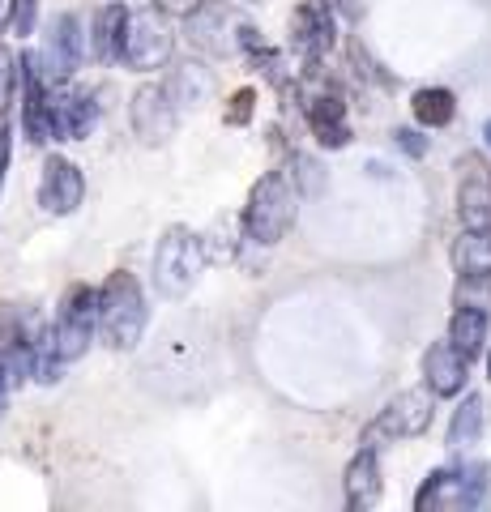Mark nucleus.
<instances>
[{
	"label": "nucleus",
	"instance_id": "nucleus-28",
	"mask_svg": "<svg viewBox=\"0 0 491 512\" xmlns=\"http://www.w3.org/2000/svg\"><path fill=\"white\" fill-rule=\"evenodd\" d=\"M154 5L163 13H171V18H188V13H197L205 0H154Z\"/></svg>",
	"mask_w": 491,
	"mask_h": 512
},
{
	"label": "nucleus",
	"instance_id": "nucleus-14",
	"mask_svg": "<svg viewBox=\"0 0 491 512\" xmlns=\"http://www.w3.org/2000/svg\"><path fill=\"white\" fill-rule=\"evenodd\" d=\"M22 77H26V133L30 141H52V124H47V86H43V60L39 52L22 56Z\"/></svg>",
	"mask_w": 491,
	"mask_h": 512
},
{
	"label": "nucleus",
	"instance_id": "nucleus-22",
	"mask_svg": "<svg viewBox=\"0 0 491 512\" xmlns=\"http://www.w3.org/2000/svg\"><path fill=\"white\" fill-rule=\"evenodd\" d=\"M120 43H124V9L107 5V9L94 13V56H99V60H116Z\"/></svg>",
	"mask_w": 491,
	"mask_h": 512
},
{
	"label": "nucleus",
	"instance_id": "nucleus-27",
	"mask_svg": "<svg viewBox=\"0 0 491 512\" xmlns=\"http://www.w3.org/2000/svg\"><path fill=\"white\" fill-rule=\"evenodd\" d=\"M13 64H18V60H13L5 47H0V111H5L9 99H13V77H18V69H13Z\"/></svg>",
	"mask_w": 491,
	"mask_h": 512
},
{
	"label": "nucleus",
	"instance_id": "nucleus-30",
	"mask_svg": "<svg viewBox=\"0 0 491 512\" xmlns=\"http://www.w3.org/2000/svg\"><path fill=\"white\" fill-rule=\"evenodd\" d=\"M295 167H299V180H304V188H316V184H321V175H316L321 167H316L312 158H304V154H299V158H295Z\"/></svg>",
	"mask_w": 491,
	"mask_h": 512
},
{
	"label": "nucleus",
	"instance_id": "nucleus-31",
	"mask_svg": "<svg viewBox=\"0 0 491 512\" xmlns=\"http://www.w3.org/2000/svg\"><path fill=\"white\" fill-rule=\"evenodd\" d=\"M9 13H13V0H0V35H5V26H9Z\"/></svg>",
	"mask_w": 491,
	"mask_h": 512
},
{
	"label": "nucleus",
	"instance_id": "nucleus-18",
	"mask_svg": "<svg viewBox=\"0 0 491 512\" xmlns=\"http://www.w3.org/2000/svg\"><path fill=\"white\" fill-rule=\"evenodd\" d=\"M449 342H453V350H457V355H462L466 363L479 359V355H483V342H487V312L462 308V303H457V312H453V320H449Z\"/></svg>",
	"mask_w": 491,
	"mask_h": 512
},
{
	"label": "nucleus",
	"instance_id": "nucleus-19",
	"mask_svg": "<svg viewBox=\"0 0 491 512\" xmlns=\"http://www.w3.org/2000/svg\"><path fill=\"white\" fill-rule=\"evenodd\" d=\"M167 69H171V82L163 90L171 94V103L176 107H201L205 99H210L214 82H210V73H205L201 64L188 60V64H167Z\"/></svg>",
	"mask_w": 491,
	"mask_h": 512
},
{
	"label": "nucleus",
	"instance_id": "nucleus-13",
	"mask_svg": "<svg viewBox=\"0 0 491 512\" xmlns=\"http://www.w3.org/2000/svg\"><path fill=\"white\" fill-rule=\"evenodd\" d=\"M466 359L453 350V342H436L432 350L423 355V376H427V389L436 397H453L466 389Z\"/></svg>",
	"mask_w": 491,
	"mask_h": 512
},
{
	"label": "nucleus",
	"instance_id": "nucleus-8",
	"mask_svg": "<svg viewBox=\"0 0 491 512\" xmlns=\"http://www.w3.org/2000/svg\"><path fill=\"white\" fill-rule=\"evenodd\" d=\"M94 120H99V103H94L90 90L73 86V90L47 94V124H52V137L82 141V137H90Z\"/></svg>",
	"mask_w": 491,
	"mask_h": 512
},
{
	"label": "nucleus",
	"instance_id": "nucleus-12",
	"mask_svg": "<svg viewBox=\"0 0 491 512\" xmlns=\"http://www.w3.org/2000/svg\"><path fill=\"white\" fill-rule=\"evenodd\" d=\"M304 111H308V124H312V133H316V141H321V146L338 150V146H346V141H351V128H346V107H342L338 94H329V90L308 94Z\"/></svg>",
	"mask_w": 491,
	"mask_h": 512
},
{
	"label": "nucleus",
	"instance_id": "nucleus-32",
	"mask_svg": "<svg viewBox=\"0 0 491 512\" xmlns=\"http://www.w3.org/2000/svg\"><path fill=\"white\" fill-rule=\"evenodd\" d=\"M483 137H487V146H491V120H487V128H483Z\"/></svg>",
	"mask_w": 491,
	"mask_h": 512
},
{
	"label": "nucleus",
	"instance_id": "nucleus-11",
	"mask_svg": "<svg viewBox=\"0 0 491 512\" xmlns=\"http://www.w3.org/2000/svg\"><path fill=\"white\" fill-rule=\"evenodd\" d=\"M291 35H295L299 56H304L308 64H316L329 47H334V18H329V9L321 5V0H308V5L295 13Z\"/></svg>",
	"mask_w": 491,
	"mask_h": 512
},
{
	"label": "nucleus",
	"instance_id": "nucleus-16",
	"mask_svg": "<svg viewBox=\"0 0 491 512\" xmlns=\"http://www.w3.org/2000/svg\"><path fill=\"white\" fill-rule=\"evenodd\" d=\"M453 265L462 278H491V227H466L453 244Z\"/></svg>",
	"mask_w": 491,
	"mask_h": 512
},
{
	"label": "nucleus",
	"instance_id": "nucleus-2",
	"mask_svg": "<svg viewBox=\"0 0 491 512\" xmlns=\"http://www.w3.org/2000/svg\"><path fill=\"white\" fill-rule=\"evenodd\" d=\"M295 205H299V192H295L287 171L261 175L257 188H252V197H248V205H244L248 239H257V244H278V239L291 231V222H295Z\"/></svg>",
	"mask_w": 491,
	"mask_h": 512
},
{
	"label": "nucleus",
	"instance_id": "nucleus-23",
	"mask_svg": "<svg viewBox=\"0 0 491 512\" xmlns=\"http://www.w3.org/2000/svg\"><path fill=\"white\" fill-rule=\"evenodd\" d=\"M457 210H462L466 227H491V188L483 180H466L462 197H457Z\"/></svg>",
	"mask_w": 491,
	"mask_h": 512
},
{
	"label": "nucleus",
	"instance_id": "nucleus-33",
	"mask_svg": "<svg viewBox=\"0 0 491 512\" xmlns=\"http://www.w3.org/2000/svg\"><path fill=\"white\" fill-rule=\"evenodd\" d=\"M487 380H491V350H487Z\"/></svg>",
	"mask_w": 491,
	"mask_h": 512
},
{
	"label": "nucleus",
	"instance_id": "nucleus-26",
	"mask_svg": "<svg viewBox=\"0 0 491 512\" xmlns=\"http://www.w3.org/2000/svg\"><path fill=\"white\" fill-rule=\"evenodd\" d=\"M252 103H257V90H235V94H231L227 120H231V124H248V120H252Z\"/></svg>",
	"mask_w": 491,
	"mask_h": 512
},
{
	"label": "nucleus",
	"instance_id": "nucleus-15",
	"mask_svg": "<svg viewBox=\"0 0 491 512\" xmlns=\"http://www.w3.org/2000/svg\"><path fill=\"white\" fill-rule=\"evenodd\" d=\"M380 500V466H376V448L363 444L355 461L346 466V504L351 508H372Z\"/></svg>",
	"mask_w": 491,
	"mask_h": 512
},
{
	"label": "nucleus",
	"instance_id": "nucleus-1",
	"mask_svg": "<svg viewBox=\"0 0 491 512\" xmlns=\"http://www.w3.org/2000/svg\"><path fill=\"white\" fill-rule=\"evenodd\" d=\"M146 295H141V286L133 274H107L103 291H99V333L103 342L112 350H133L141 342V333H146Z\"/></svg>",
	"mask_w": 491,
	"mask_h": 512
},
{
	"label": "nucleus",
	"instance_id": "nucleus-3",
	"mask_svg": "<svg viewBox=\"0 0 491 512\" xmlns=\"http://www.w3.org/2000/svg\"><path fill=\"white\" fill-rule=\"evenodd\" d=\"M205 261H210V256H205V239L193 235L188 227H171L163 235V244H158V252H154V286H158V295L180 299L188 286L201 278Z\"/></svg>",
	"mask_w": 491,
	"mask_h": 512
},
{
	"label": "nucleus",
	"instance_id": "nucleus-29",
	"mask_svg": "<svg viewBox=\"0 0 491 512\" xmlns=\"http://www.w3.org/2000/svg\"><path fill=\"white\" fill-rule=\"evenodd\" d=\"M393 137H398V146H402L406 154H415V158H419V154L427 150V141H423V137L415 133V128H398V133H393Z\"/></svg>",
	"mask_w": 491,
	"mask_h": 512
},
{
	"label": "nucleus",
	"instance_id": "nucleus-25",
	"mask_svg": "<svg viewBox=\"0 0 491 512\" xmlns=\"http://www.w3.org/2000/svg\"><path fill=\"white\" fill-rule=\"evenodd\" d=\"M35 18H39V0H13V13H9L13 35H30V30H35Z\"/></svg>",
	"mask_w": 491,
	"mask_h": 512
},
{
	"label": "nucleus",
	"instance_id": "nucleus-5",
	"mask_svg": "<svg viewBox=\"0 0 491 512\" xmlns=\"http://www.w3.org/2000/svg\"><path fill=\"white\" fill-rule=\"evenodd\" d=\"M94 325H99V295L90 291V286H73L60 303V316H56V350L60 359L73 363L86 355V346L94 338Z\"/></svg>",
	"mask_w": 491,
	"mask_h": 512
},
{
	"label": "nucleus",
	"instance_id": "nucleus-6",
	"mask_svg": "<svg viewBox=\"0 0 491 512\" xmlns=\"http://www.w3.org/2000/svg\"><path fill=\"white\" fill-rule=\"evenodd\" d=\"M427 423H432V389H406V393L393 397V402H389L385 410H380V419L368 427V436H363V444L423 436Z\"/></svg>",
	"mask_w": 491,
	"mask_h": 512
},
{
	"label": "nucleus",
	"instance_id": "nucleus-24",
	"mask_svg": "<svg viewBox=\"0 0 491 512\" xmlns=\"http://www.w3.org/2000/svg\"><path fill=\"white\" fill-rule=\"evenodd\" d=\"M457 303H462V308L487 312L491 308V278H462V286H457Z\"/></svg>",
	"mask_w": 491,
	"mask_h": 512
},
{
	"label": "nucleus",
	"instance_id": "nucleus-20",
	"mask_svg": "<svg viewBox=\"0 0 491 512\" xmlns=\"http://www.w3.org/2000/svg\"><path fill=\"white\" fill-rule=\"evenodd\" d=\"M410 111H415V120H419L423 128H445V124H453V116H457V99H453L449 90H440V86H427V90L415 94Z\"/></svg>",
	"mask_w": 491,
	"mask_h": 512
},
{
	"label": "nucleus",
	"instance_id": "nucleus-10",
	"mask_svg": "<svg viewBox=\"0 0 491 512\" xmlns=\"http://www.w3.org/2000/svg\"><path fill=\"white\" fill-rule=\"evenodd\" d=\"M133 128L146 146H163L176 133V103L163 86H141L133 94Z\"/></svg>",
	"mask_w": 491,
	"mask_h": 512
},
{
	"label": "nucleus",
	"instance_id": "nucleus-21",
	"mask_svg": "<svg viewBox=\"0 0 491 512\" xmlns=\"http://www.w3.org/2000/svg\"><path fill=\"white\" fill-rule=\"evenodd\" d=\"M483 423H487V406H483V397H466L462 406L453 410V423H449V444L453 448H466L483 436Z\"/></svg>",
	"mask_w": 491,
	"mask_h": 512
},
{
	"label": "nucleus",
	"instance_id": "nucleus-7",
	"mask_svg": "<svg viewBox=\"0 0 491 512\" xmlns=\"http://www.w3.org/2000/svg\"><path fill=\"white\" fill-rule=\"evenodd\" d=\"M188 43L201 47V52H214V56H231V52H244V35L248 26L235 22L227 5H201L197 13H188Z\"/></svg>",
	"mask_w": 491,
	"mask_h": 512
},
{
	"label": "nucleus",
	"instance_id": "nucleus-9",
	"mask_svg": "<svg viewBox=\"0 0 491 512\" xmlns=\"http://www.w3.org/2000/svg\"><path fill=\"white\" fill-rule=\"evenodd\" d=\"M86 197V180H82V167H73L69 158L52 154L43 163V180H39V205L47 214H73Z\"/></svg>",
	"mask_w": 491,
	"mask_h": 512
},
{
	"label": "nucleus",
	"instance_id": "nucleus-4",
	"mask_svg": "<svg viewBox=\"0 0 491 512\" xmlns=\"http://www.w3.org/2000/svg\"><path fill=\"white\" fill-rule=\"evenodd\" d=\"M171 26H167V13L163 9H141L133 18H124V43H120V56L133 64V69H167L171 64Z\"/></svg>",
	"mask_w": 491,
	"mask_h": 512
},
{
	"label": "nucleus",
	"instance_id": "nucleus-17",
	"mask_svg": "<svg viewBox=\"0 0 491 512\" xmlns=\"http://www.w3.org/2000/svg\"><path fill=\"white\" fill-rule=\"evenodd\" d=\"M52 73L69 77L77 64H82V22H77V13H60L56 18V30H52Z\"/></svg>",
	"mask_w": 491,
	"mask_h": 512
},
{
	"label": "nucleus",
	"instance_id": "nucleus-34",
	"mask_svg": "<svg viewBox=\"0 0 491 512\" xmlns=\"http://www.w3.org/2000/svg\"><path fill=\"white\" fill-rule=\"evenodd\" d=\"M248 5H252V0H248Z\"/></svg>",
	"mask_w": 491,
	"mask_h": 512
}]
</instances>
